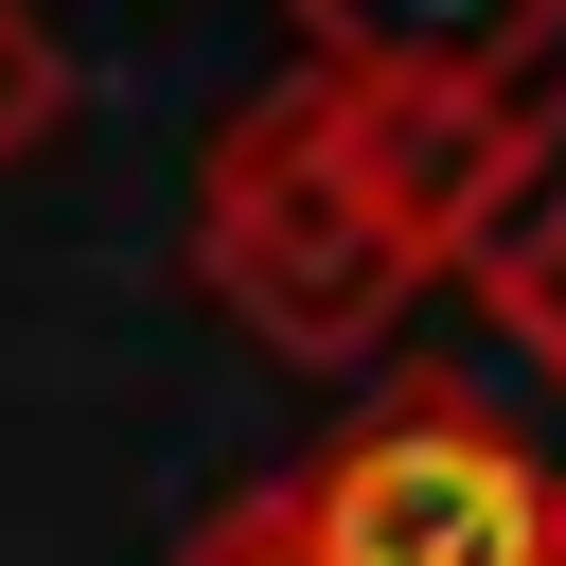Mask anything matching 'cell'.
Returning a JSON list of instances; mask_svg holds the SVG:
<instances>
[{
    "label": "cell",
    "instance_id": "cell-1",
    "mask_svg": "<svg viewBox=\"0 0 566 566\" xmlns=\"http://www.w3.org/2000/svg\"><path fill=\"white\" fill-rule=\"evenodd\" d=\"M195 283H212L283 371H371L389 318L424 301V230L371 195L354 106H336L318 71L248 88V106L212 124V159H195Z\"/></svg>",
    "mask_w": 566,
    "mask_h": 566
},
{
    "label": "cell",
    "instance_id": "cell-2",
    "mask_svg": "<svg viewBox=\"0 0 566 566\" xmlns=\"http://www.w3.org/2000/svg\"><path fill=\"white\" fill-rule=\"evenodd\" d=\"M283 495L336 566H548V460L442 371H407L371 424H336Z\"/></svg>",
    "mask_w": 566,
    "mask_h": 566
},
{
    "label": "cell",
    "instance_id": "cell-3",
    "mask_svg": "<svg viewBox=\"0 0 566 566\" xmlns=\"http://www.w3.org/2000/svg\"><path fill=\"white\" fill-rule=\"evenodd\" d=\"M283 35L336 88H531L566 53V0H283Z\"/></svg>",
    "mask_w": 566,
    "mask_h": 566
},
{
    "label": "cell",
    "instance_id": "cell-4",
    "mask_svg": "<svg viewBox=\"0 0 566 566\" xmlns=\"http://www.w3.org/2000/svg\"><path fill=\"white\" fill-rule=\"evenodd\" d=\"M442 283L566 389V106H513V159H495L478 212L442 230Z\"/></svg>",
    "mask_w": 566,
    "mask_h": 566
},
{
    "label": "cell",
    "instance_id": "cell-5",
    "mask_svg": "<svg viewBox=\"0 0 566 566\" xmlns=\"http://www.w3.org/2000/svg\"><path fill=\"white\" fill-rule=\"evenodd\" d=\"M71 106H88L71 18H53V0H0V177H18V159H53V142H71Z\"/></svg>",
    "mask_w": 566,
    "mask_h": 566
},
{
    "label": "cell",
    "instance_id": "cell-6",
    "mask_svg": "<svg viewBox=\"0 0 566 566\" xmlns=\"http://www.w3.org/2000/svg\"><path fill=\"white\" fill-rule=\"evenodd\" d=\"M177 566H336V548L301 531V495H283V478H248L230 513H195V548H177Z\"/></svg>",
    "mask_w": 566,
    "mask_h": 566
},
{
    "label": "cell",
    "instance_id": "cell-7",
    "mask_svg": "<svg viewBox=\"0 0 566 566\" xmlns=\"http://www.w3.org/2000/svg\"><path fill=\"white\" fill-rule=\"evenodd\" d=\"M548 566H566V478H548Z\"/></svg>",
    "mask_w": 566,
    "mask_h": 566
}]
</instances>
